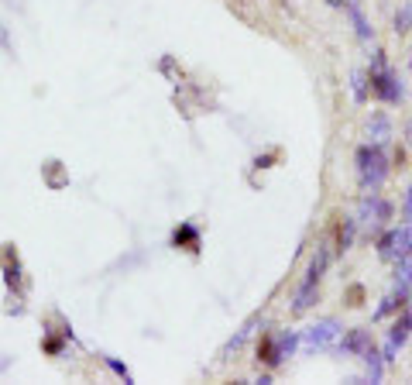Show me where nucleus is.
Returning <instances> with one entry per match:
<instances>
[{"label":"nucleus","mask_w":412,"mask_h":385,"mask_svg":"<svg viewBox=\"0 0 412 385\" xmlns=\"http://www.w3.org/2000/svg\"><path fill=\"white\" fill-rule=\"evenodd\" d=\"M255 165L258 169H272V165H275V155H258Z\"/></svg>","instance_id":"27"},{"label":"nucleus","mask_w":412,"mask_h":385,"mask_svg":"<svg viewBox=\"0 0 412 385\" xmlns=\"http://www.w3.org/2000/svg\"><path fill=\"white\" fill-rule=\"evenodd\" d=\"M169 244H172V248H182V251H189V255H200L203 231H200L196 224L182 220V224H176V227H172V237H169Z\"/></svg>","instance_id":"8"},{"label":"nucleus","mask_w":412,"mask_h":385,"mask_svg":"<svg viewBox=\"0 0 412 385\" xmlns=\"http://www.w3.org/2000/svg\"><path fill=\"white\" fill-rule=\"evenodd\" d=\"M392 213H395V206L388 203L385 196H378V193H364L358 203V220L371 231V227H378V224H388L392 220Z\"/></svg>","instance_id":"5"},{"label":"nucleus","mask_w":412,"mask_h":385,"mask_svg":"<svg viewBox=\"0 0 412 385\" xmlns=\"http://www.w3.org/2000/svg\"><path fill=\"white\" fill-rule=\"evenodd\" d=\"M316 300H320V283H309V279H303V283L296 285V292H292V313L296 316H303L306 309L316 307Z\"/></svg>","instance_id":"13"},{"label":"nucleus","mask_w":412,"mask_h":385,"mask_svg":"<svg viewBox=\"0 0 412 385\" xmlns=\"http://www.w3.org/2000/svg\"><path fill=\"white\" fill-rule=\"evenodd\" d=\"M42 179H45V186L49 189H66L69 186V169L62 165V158H49V162H42Z\"/></svg>","instance_id":"15"},{"label":"nucleus","mask_w":412,"mask_h":385,"mask_svg":"<svg viewBox=\"0 0 412 385\" xmlns=\"http://www.w3.org/2000/svg\"><path fill=\"white\" fill-rule=\"evenodd\" d=\"M368 76H371V93L382 103H402V97H406L402 93V79L388 66L382 49H371V69H368Z\"/></svg>","instance_id":"2"},{"label":"nucleus","mask_w":412,"mask_h":385,"mask_svg":"<svg viewBox=\"0 0 412 385\" xmlns=\"http://www.w3.org/2000/svg\"><path fill=\"white\" fill-rule=\"evenodd\" d=\"M334 234H337V241H334V258H344L351 248H354V234H358V220L354 217H340L337 220V227H334Z\"/></svg>","instance_id":"14"},{"label":"nucleus","mask_w":412,"mask_h":385,"mask_svg":"<svg viewBox=\"0 0 412 385\" xmlns=\"http://www.w3.org/2000/svg\"><path fill=\"white\" fill-rule=\"evenodd\" d=\"M330 261H334V251L327 248V241H320V244L313 248V255H309V265H306V276H303V279H309V283H320V279L327 276Z\"/></svg>","instance_id":"11"},{"label":"nucleus","mask_w":412,"mask_h":385,"mask_svg":"<svg viewBox=\"0 0 412 385\" xmlns=\"http://www.w3.org/2000/svg\"><path fill=\"white\" fill-rule=\"evenodd\" d=\"M103 365H107V368H110V372H114V375H117L121 382L134 385V375H131V368H128V365H124L121 358H114V355H103Z\"/></svg>","instance_id":"23"},{"label":"nucleus","mask_w":412,"mask_h":385,"mask_svg":"<svg viewBox=\"0 0 412 385\" xmlns=\"http://www.w3.org/2000/svg\"><path fill=\"white\" fill-rule=\"evenodd\" d=\"M412 337V309H406L395 324H392V331H388L385 344H382V355H385V361L392 365V361L399 358V351L406 348V340Z\"/></svg>","instance_id":"7"},{"label":"nucleus","mask_w":412,"mask_h":385,"mask_svg":"<svg viewBox=\"0 0 412 385\" xmlns=\"http://www.w3.org/2000/svg\"><path fill=\"white\" fill-rule=\"evenodd\" d=\"M406 134H409V145H412V121H409V128H406Z\"/></svg>","instance_id":"29"},{"label":"nucleus","mask_w":412,"mask_h":385,"mask_svg":"<svg viewBox=\"0 0 412 385\" xmlns=\"http://www.w3.org/2000/svg\"><path fill=\"white\" fill-rule=\"evenodd\" d=\"M360 296H364V289H360V285H351V289H347V303H351V307H358Z\"/></svg>","instance_id":"26"},{"label":"nucleus","mask_w":412,"mask_h":385,"mask_svg":"<svg viewBox=\"0 0 412 385\" xmlns=\"http://www.w3.org/2000/svg\"><path fill=\"white\" fill-rule=\"evenodd\" d=\"M340 334H344V327L337 324L334 316H327V320H316V324H309V327L299 337H303V348L316 351V348H330V344H337V340H340Z\"/></svg>","instance_id":"6"},{"label":"nucleus","mask_w":412,"mask_h":385,"mask_svg":"<svg viewBox=\"0 0 412 385\" xmlns=\"http://www.w3.org/2000/svg\"><path fill=\"white\" fill-rule=\"evenodd\" d=\"M327 4H330V7H344L347 0H327Z\"/></svg>","instance_id":"28"},{"label":"nucleus","mask_w":412,"mask_h":385,"mask_svg":"<svg viewBox=\"0 0 412 385\" xmlns=\"http://www.w3.org/2000/svg\"><path fill=\"white\" fill-rule=\"evenodd\" d=\"M392 31H395V35H409L412 31V0H406V4L395 11V18H392Z\"/></svg>","instance_id":"21"},{"label":"nucleus","mask_w":412,"mask_h":385,"mask_svg":"<svg viewBox=\"0 0 412 385\" xmlns=\"http://www.w3.org/2000/svg\"><path fill=\"white\" fill-rule=\"evenodd\" d=\"M354 169H358L360 189H364V193H378V189L385 186L388 172H392V162H388V155L382 145L364 141L358 152H354Z\"/></svg>","instance_id":"1"},{"label":"nucleus","mask_w":412,"mask_h":385,"mask_svg":"<svg viewBox=\"0 0 412 385\" xmlns=\"http://www.w3.org/2000/svg\"><path fill=\"white\" fill-rule=\"evenodd\" d=\"M255 358H258V365H261V368H268V372H275L279 365H285L282 355H279V334L265 331L261 340H258V348H255Z\"/></svg>","instance_id":"10"},{"label":"nucleus","mask_w":412,"mask_h":385,"mask_svg":"<svg viewBox=\"0 0 412 385\" xmlns=\"http://www.w3.org/2000/svg\"><path fill=\"white\" fill-rule=\"evenodd\" d=\"M368 348H371V334H368L364 327H354V331L340 334V340H337V351H340L344 358H364Z\"/></svg>","instance_id":"9"},{"label":"nucleus","mask_w":412,"mask_h":385,"mask_svg":"<svg viewBox=\"0 0 412 385\" xmlns=\"http://www.w3.org/2000/svg\"><path fill=\"white\" fill-rule=\"evenodd\" d=\"M364 365H368V382H382V379H385L388 361H385V355H382L375 344L364 351Z\"/></svg>","instance_id":"18"},{"label":"nucleus","mask_w":412,"mask_h":385,"mask_svg":"<svg viewBox=\"0 0 412 385\" xmlns=\"http://www.w3.org/2000/svg\"><path fill=\"white\" fill-rule=\"evenodd\" d=\"M364 134H368V141H375V145H385L388 138L395 134V124H392V117H388V114L375 110V114L364 121Z\"/></svg>","instance_id":"12"},{"label":"nucleus","mask_w":412,"mask_h":385,"mask_svg":"<svg viewBox=\"0 0 412 385\" xmlns=\"http://www.w3.org/2000/svg\"><path fill=\"white\" fill-rule=\"evenodd\" d=\"M412 244V224L406 220L402 227H388L385 234H378V241H375V251L382 261H399V258L409 251Z\"/></svg>","instance_id":"4"},{"label":"nucleus","mask_w":412,"mask_h":385,"mask_svg":"<svg viewBox=\"0 0 412 385\" xmlns=\"http://www.w3.org/2000/svg\"><path fill=\"white\" fill-rule=\"evenodd\" d=\"M66 344H69V337L66 334H52V327H45V334H42V351L49 355V358H59L62 351H66Z\"/></svg>","instance_id":"20"},{"label":"nucleus","mask_w":412,"mask_h":385,"mask_svg":"<svg viewBox=\"0 0 412 385\" xmlns=\"http://www.w3.org/2000/svg\"><path fill=\"white\" fill-rule=\"evenodd\" d=\"M258 324H265V320H261L258 313H255V316H248V320L241 324V331H237V334H234L231 340L224 344V358H231L234 351H241V348H244V344L251 340V334H255V331H258Z\"/></svg>","instance_id":"17"},{"label":"nucleus","mask_w":412,"mask_h":385,"mask_svg":"<svg viewBox=\"0 0 412 385\" xmlns=\"http://www.w3.org/2000/svg\"><path fill=\"white\" fill-rule=\"evenodd\" d=\"M158 73H162L165 79H179V66H176V59H172V55H162V59H158Z\"/></svg>","instance_id":"25"},{"label":"nucleus","mask_w":412,"mask_h":385,"mask_svg":"<svg viewBox=\"0 0 412 385\" xmlns=\"http://www.w3.org/2000/svg\"><path fill=\"white\" fill-rule=\"evenodd\" d=\"M351 93H354V103H368V97H371V76L364 69L351 73Z\"/></svg>","instance_id":"19"},{"label":"nucleus","mask_w":412,"mask_h":385,"mask_svg":"<svg viewBox=\"0 0 412 385\" xmlns=\"http://www.w3.org/2000/svg\"><path fill=\"white\" fill-rule=\"evenodd\" d=\"M299 344H303V337L296 334V331H279V355H282V361L292 358L299 351Z\"/></svg>","instance_id":"22"},{"label":"nucleus","mask_w":412,"mask_h":385,"mask_svg":"<svg viewBox=\"0 0 412 385\" xmlns=\"http://www.w3.org/2000/svg\"><path fill=\"white\" fill-rule=\"evenodd\" d=\"M344 11H347V18H351V25H354V35H358L364 45H371L375 31H371V25H368V18H364L360 4H358V0H347V4H344Z\"/></svg>","instance_id":"16"},{"label":"nucleus","mask_w":412,"mask_h":385,"mask_svg":"<svg viewBox=\"0 0 412 385\" xmlns=\"http://www.w3.org/2000/svg\"><path fill=\"white\" fill-rule=\"evenodd\" d=\"M0 272H4V289L11 296H25L28 276H25V265H21V255H18L14 244H0Z\"/></svg>","instance_id":"3"},{"label":"nucleus","mask_w":412,"mask_h":385,"mask_svg":"<svg viewBox=\"0 0 412 385\" xmlns=\"http://www.w3.org/2000/svg\"><path fill=\"white\" fill-rule=\"evenodd\" d=\"M395 265H399V283L412 285V244H409V251H406V255L399 258Z\"/></svg>","instance_id":"24"}]
</instances>
